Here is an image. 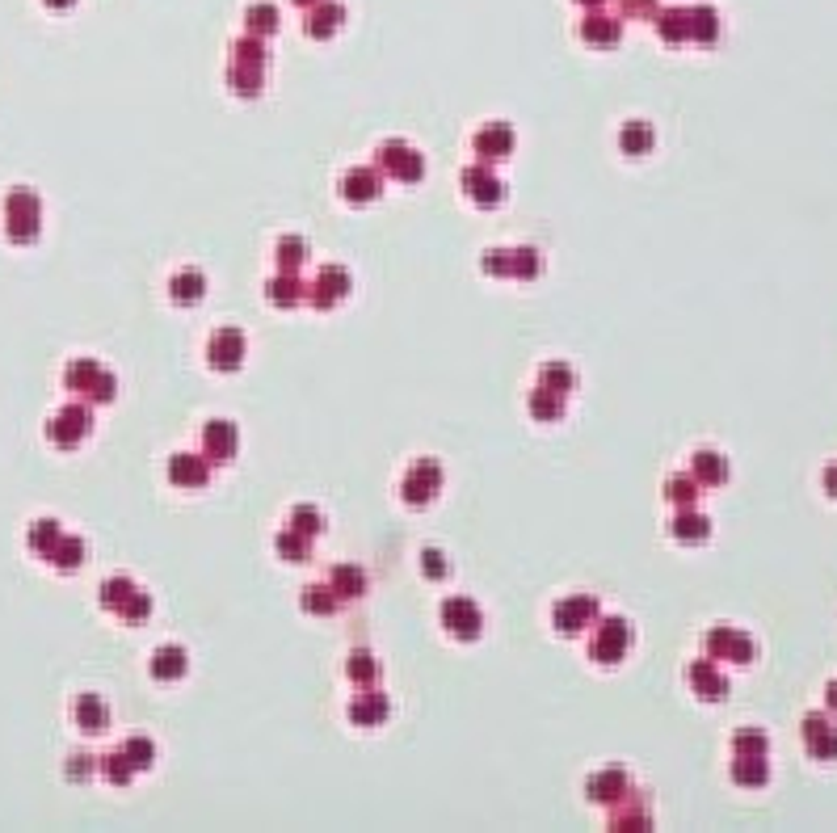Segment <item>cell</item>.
Here are the masks:
<instances>
[{
    "label": "cell",
    "instance_id": "obj_32",
    "mask_svg": "<svg viewBox=\"0 0 837 833\" xmlns=\"http://www.w3.org/2000/svg\"><path fill=\"white\" fill-rule=\"evenodd\" d=\"M329 585H333L337 598H362L366 594V573H362V568H354V564H337Z\"/></svg>",
    "mask_w": 837,
    "mask_h": 833
},
{
    "label": "cell",
    "instance_id": "obj_37",
    "mask_svg": "<svg viewBox=\"0 0 837 833\" xmlns=\"http://www.w3.org/2000/svg\"><path fill=\"white\" fill-rule=\"evenodd\" d=\"M657 30H661L665 43H686V38H690L686 9H665V13H657Z\"/></svg>",
    "mask_w": 837,
    "mask_h": 833
},
{
    "label": "cell",
    "instance_id": "obj_6",
    "mask_svg": "<svg viewBox=\"0 0 837 833\" xmlns=\"http://www.w3.org/2000/svg\"><path fill=\"white\" fill-rule=\"evenodd\" d=\"M631 623L627 619H602V627L594 632V644H589V657L598 665H619L631 648Z\"/></svg>",
    "mask_w": 837,
    "mask_h": 833
},
{
    "label": "cell",
    "instance_id": "obj_1",
    "mask_svg": "<svg viewBox=\"0 0 837 833\" xmlns=\"http://www.w3.org/2000/svg\"><path fill=\"white\" fill-rule=\"evenodd\" d=\"M5 232L17 245H30L43 232V202H38L34 190H13L5 198Z\"/></svg>",
    "mask_w": 837,
    "mask_h": 833
},
{
    "label": "cell",
    "instance_id": "obj_50",
    "mask_svg": "<svg viewBox=\"0 0 837 833\" xmlns=\"http://www.w3.org/2000/svg\"><path fill=\"white\" fill-rule=\"evenodd\" d=\"M118 615H122V619H127V623H144V619L152 615V598L144 594V589H135V594H131L127 602H122V606H118Z\"/></svg>",
    "mask_w": 837,
    "mask_h": 833
},
{
    "label": "cell",
    "instance_id": "obj_18",
    "mask_svg": "<svg viewBox=\"0 0 837 833\" xmlns=\"http://www.w3.org/2000/svg\"><path fill=\"white\" fill-rule=\"evenodd\" d=\"M383 194V177L375 169H350L341 177V198L345 202H375Z\"/></svg>",
    "mask_w": 837,
    "mask_h": 833
},
{
    "label": "cell",
    "instance_id": "obj_47",
    "mask_svg": "<svg viewBox=\"0 0 837 833\" xmlns=\"http://www.w3.org/2000/svg\"><path fill=\"white\" fill-rule=\"evenodd\" d=\"M766 749H770V741L762 728H741V733L732 737V754H766Z\"/></svg>",
    "mask_w": 837,
    "mask_h": 833
},
{
    "label": "cell",
    "instance_id": "obj_61",
    "mask_svg": "<svg viewBox=\"0 0 837 833\" xmlns=\"http://www.w3.org/2000/svg\"><path fill=\"white\" fill-rule=\"evenodd\" d=\"M303 5H308V0H303Z\"/></svg>",
    "mask_w": 837,
    "mask_h": 833
},
{
    "label": "cell",
    "instance_id": "obj_53",
    "mask_svg": "<svg viewBox=\"0 0 837 833\" xmlns=\"http://www.w3.org/2000/svg\"><path fill=\"white\" fill-rule=\"evenodd\" d=\"M480 266H484V274H501V278H509V249H488Z\"/></svg>",
    "mask_w": 837,
    "mask_h": 833
},
{
    "label": "cell",
    "instance_id": "obj_51",
    "mask_svg": "<svg viewBox=\"0 0 837 833\" xmlns=\"http://www.w3.org/2000/svg\"><path fill=\"white\" fill-rule=\"evenodd\" d=\"M350 678L362 682V686H371V682L379 678V661H375L371 653H354V657H350Z\"/></svg>",
    "mask_w": 837,
    "mask_h": 833
},
{
    "label": "cell",
    "instance_id": "obj_28",
    "mask_svg": "<svg viewBox=\"0 0 837 833\" xmlns=\"http://www.w3.org/2000/svg\"><path fill=\"white\" fill-rule=\"evenodd\" d=\"M341 17H345V9L337 5V0H320V5H312V13H308V34H312V38H329V34H337Z\"/></svg>",
    "mask_w": 837,
    "mask_h": 833
},
{
    "label": "cell",
    "instance_id": "obj_24",
    "mask_svg": "<svg viewBox=\"0 0 837 833\" xmlns=\"http://www.w3.org/2000/svg\"><path fill=\"white\" fill-rule=\"evenodd\" d=\"M673 539H678V543H703V539H711V518L699 514L694 505H682L678 518H673Z\"/></svg>",
    "mask_w": 837,
    "mask_h": 833
},
{
    "label": "cell",
    "instance_id": "obj_23",
    "mask_svg": "<svg viewBox=\"0 0 837 833\" xmlns=\"http://www.w3.org/2000/svg\"><path fill=\"white\" fill-rule=\"evenodd\" d=\"M186 669H190V657H186V648H181V644H165V648H156V653H152V678H160V682L186 678Z\"/></svg>",
    "mask_w": 837,
    "mask_h": 833
},
{
    "label": "cell",
    "instance_id": "obj_10",
    "mask_svg": "<svg viewBox=\"0 0 837 833\" xmlns=\"http://www.w3.org/2000/svg\"><path fill=\"white\" fill-rule=\"evenodd\" d=\"M89 430H93V417H89L85 404H68L64 413H55V417H51L47 438H51L55 446H76V442H85V438H89Z\"/></svg>",
    "mask_w": 837,
    "mask_h": 833
},
{
    "label": "cell",
    "instance_id": "obj_19",
    "mask_svg": "<svg viewBox=\"0 0 837 833\" xmlns=\"http://www.w3.org/2000/svg\"><path fill=\"white\" fill-rule=\"evenodd\" d=\"M387 716H392V699L379 695V690H366V695H358V699L350 703V720H354L358 728H375V724H383Z\"/></svg>",
    "mask_w": 837,
    "mask_h": 833
},
{
    "label": "cell",
    "instance_id": "obj_35",
    "mask_svg": "<svg viewBox=\"0 0 837 833\" xmlns=\"http://www.w3.org/2000/svg\"><path fill=\"white\" fill-rule=\"evenodd\" d=\"M274 552H278L282 560H291V564H303V560L312 556V539H308V535H299V531H291V526H287V531H282V535L274 539Z\"/></svg>",
    "mask_w": 837,
    "mask_h": 833
},
{
    "label": "cell",
    "instance_id": "obj_12",
    "mask_svg": "<svg viewBox=\"0 0 837 833\" xmlns=\"http://www.w3.org/2000/svg\"><path fill=\"white\" fill-rule=\"evenodd\" d=\"M202 451H207V459L211 463H228V459H236V451H240V430L232 421H207V430H202Z\"/></svg>",
    "mask_w": 837,
    "mask_h": 833
},
{
    "label": "cell",
    "instance_id": "obj_41",
    "mask_svg": "<svg viewBox=\"0 0 837 833\" xmlns=\"http://www.w3.org/2000/svg\"><path fill=\"white\" fill-rule=\"evenodd\" d=\"M135 589H139V585H135L131 577H110L106 585H101V606H106V611H118V606L127 602Z\"/></svg>",
    "mask_w": 837,
    "mask_h": 833
},
{
    "label": "cell",
    "instance_id": "obj_16",
    "mask_svg": "<svg viewBox=\"0 0 837 833\" xmlns=\"http://www.w3.org/2000/svg\"><path fill=\"white\" fill-rule=\"evenodd\" d=\"M169 480L177 489H202V484L211 480V459L207 455H173L169 459Z\"/></svg>",
    "mask_w": 837,
    "mask_h": 833
},
{
    "label": "cell",
    "instance_id": "obj_33",
    "mask_svg": "<svg viewBox=\"0 0 837 833\" xmlns=\"http://www.w3.org/2000/svg\"><path fill=\"white\" fill-rule=\"evenodd\" d=\"M652 144H657V131H652L648 123H627V127L619 131V148H623L627 156H644Z\"/></svg>",
    "mask_w": 837,
    "mask_h": 833
},
{
    "label": "cell",
    "instance_id": "obj_45",
    "mask_svg": "<svg viewBox=\"0 0 837 833\" xmlns=\"http://www.w3.org/2000/svg\"><path fill=\"white\" fill-rule=\"evenodd\" d=\"M291 531L308 535V539H316L324 531V518H320L316 505H299V510H291Z\"/></svg>",
    "mask_w": 837,
    "mask_h": 833
},
{
    "label": "cell",
    "instance_id": "obj_59",
    "mask_svg": "<svg viewBox=\"0 0 837 833\" xmlns=\"http://www.w3.org/2000/svg\"><path fill=\"white\" fill-rule=\"evenodd\" d=\"M47 5H51V9H72L76 0H47Z\"/></svg>",
    "mask_w": 837,
    "mask_h": 833
},
{
    "label": "cell",
    "instance_id": "obj_42",
    "mask_svg": "<svg viewBox=\"0 0 837 833\" xmlns=\"http://www.w3.org/2000/svg\"><path fill=\"white\" fill-rule=\"evenodd\" d=\"M303 261H308V245H303L299 236H282V240H278V266L295 274Z\"/></svg>",
    "mask_w": 837,
    "mask_h": 833
},
{
    "label": "cell",
    "instance_id": "obj_5",
    "mask_svg": "<svg viewBox=\"0 0 837 833\" xmlns=\"http://www.w3.org/2000/svg\"><path fill=\"white\" fill-rule=\"evenodd\" d=\"M442 489V463L438 459H417L400 480V497L408 505H430Z\"/></svg>",
    "mask_w": 837,
    "mask_h": 833
},
{
    "label": "cell",
    "instance_id": "obj_15",
    "mask_svg": "<svg viewBox=\"0 0 837 833\" xmlns=\"http://www.w3.org/2000/svg\"><path fill=\"white\" fill-rule=\"evenodd\" d=\"M472 148H476V156L484 160V165H493V160H505L509 152H514V127H509V123H488L484 131H476Z\"/></svg>",
    "mask_w": 837,
    "mask_h": 833
},
{
    "label": "cell",
    "instance_id": "obj_52",
    "mask_svg": "<svg viewBox=\"0 0 837 833\" xmlns=\"http://www.w3.org/2000/svg\"><path fill=\"white\" fill-rule=\"evenodd\" d=\"M421 573L434 577V581H442L446 573H451V564H446V556L438 552V547H425V552H421Z\"/></svg>",
    "mask_w": 837,
    "mask_h": 833
},
{
    "label": "cell",
    "instance_id": "obj_2",
    "mask_svg": "<svg viewBox=\"0 0 837 833\" xmlns=\"http://www.w3.org/2000/svg\"><path fill=\"white\" fill-rule=\"evenodd\" d=\"M64 383H68V392H80V396H89L97 404L114 400V392H118V379L101 367L97 358H76L72 367L64 371Z\"/></svg>",
    "mask_w": 837,
    "mask_h": 833
},
{
    "label": "cell",
    "instance_id": "obj_34",
    "mask_svg": "<svg viewBox=\"0 0 837 833\" xmlns=\"http://www.w3.org/2000/svg\"><path fill=\"white\" fill-rule=\"evenodd\" d=\"M573 383H577V371L568 367V362H543V371H539V388L547 392H573Z\"/></svg>",
    "mask_w": 837,
    "mask_h": 833
},
{
    "label": "cell",
    "instance_id": "obj_3",
    "mask_svg": "<svg viewBox=\"0 0 837 833\" xmlns=\"http://www.w3.org/2000/svg\"><path fill=\"white\" fill-rule=\"evenodd\" d=\"M703 648H707L711 661H732V665H753V657H758V648H753V636L741 632V627H728V623L711 627L707 640H703Z\"/></svg>",
    "mask_w": 837,
    "mask_h": 833
},
{
    "label": "cell",
    "instance_id": "obj_27",
    "mask_svg": "<svg viewBox=\"0 0 837 833\" xmlns=\"http://www.w3.org/2000/svg\"><path fill=\"white\" fill-rule=\"evenodd\" d=\"M303 282H299V274H291V270H282L278 278H270V287H265V295H270V303L274 308H295V303L303 299Z\"/></svg>",
    "mask_w": 837,
    "mask_h": 833
},
{
    "label": "cell",
    "instance_id": "obj_31",
    "mask_svg": "<svg viewBox=\"0 0 837 833\" xmlns=\"http://www.w3.org/2000/svg\"><path fill=\"white\" fill-rule=\"evenodd\" d=\"M169 291H173V303H181V308H186V303H198L202 295H207V278H202L198 270H181L169 282Z\"/></svg>",
    "mask_w": 837,
    "mask_h": 833
},
{
    "label": "cell",
    "instance_id": "obj_11",
    "mask_svg": "<svg viewBox=\"0 0 837 833\" xmlns=\"http://www.w3.org/2000/svg\"><path fill=\"white\" fill-rule=\"evenodd\" d=\"M207 362L215 371H240L244 362V333L240 329H215L207 341Z\"/></svg>",
    "mask_w": 837,
    "mask_h": 833
},
{
    "label": "cell",
    "instance_id": "obj_14",
    "mask_svg": "<svg viewBox=\"0 0 837 833\" xmlns=\"http://www.w3.org/2000/svg\"><path fill=\"white\" fill-rule=\"evenodd\" d=\"M686 678H690V686H694V695H699V699H707V703H720V699H728V678L720 674V669H716V661H711V657H703V661H690Z\"/></svg>",
    "mask_w": 837,
    "mask_h": 833
},
{
    "label": "cell",
    "instance_id": "obj_9",
    "mask_svg": "<svg viewBox=\"0 0 837 833\" xmlns=\"http://www.w3.org/2000/svg\"><path fill=\"white\" fill-rule=\"evenodd\" d=\"M800 737H804V749H808L816 762H833L837 758V724L829 716H821V711L804 716Z\"/></svg>",
    "mask_w": 837,
    "mask_h": 833
},
{
    "label": "cell",
    "instance_id": "obj_30",
    "mask_svg": "<svg viewBox=\"0 0 837 833\" xmlns=\"http://www.w3.org/2000/svg\"><path fill=\"white\" fill-rule=\"evenodd\" d=\"M47 560L55 568H64V573H72V568L85 564V539H76V535H59L55 547L47 552Z\"/></svg>",
    "mask_w": 837,
    "mask_h": 833
},
{
    "label": "cell",
    "instance_id": "obj_22",
    "mask_svg": "<svg viewBox=\"0 0 837 833\" xmlns=\"http://www.w3.org/2000/svg\"><path fill=\"white\" fill-rule=\"evenodd\" d=\"M690 476L699 484H707V489H716V484L728 480V459L720 451H707V446H703V451L690 455Z\"/></svg>",
    "mask_w": 837,
    "mask_h": 833
},
{
    "label": "cell",
    "instance_id": "obj_38",
    "mask_svg": "<svg viewBox=\"0 0 837 833\" xmlns=\"http://www.w3.org/2000/svg\"><path fill=\"white\" fill-rule=\"evenodd\" d=\"M543 257L539 249H509V278H539Z\"/></svg>",
    "mask_w": 837,
    "mask_h": 833
},
{
    "label": "cell",
    "instance_id": "obj_60",
    "mask_svg": "<svg viewBox=\"0 0 837 833\" xmlns=\"http://www.w3.org/2000/svg\"><path fill=\"white\" fill-rule=\"evenodd\" d=\"M581 5H598V0H581Z\"/></svg>",
    "mask_w": 837,
    "mask_h": 833
},
{
    "label": "cell",
    "instance_id": "obj_8",
    "mask_svg": "<svg viewBox=\"0 0 837 833\" xmlns=\"http://www.w3.org/2000/svg\"><path fill=\"white\" fill-rule=\"evenodd\" d=\"M594 619H598V598L594 594H573V598L556 602V611H551V623H556V632H564V636L585 632Z\"/></svg>",
    "mask_w": 837,
    "mask_h": 833
},
{
    "label": "cell",
    "instance_id": "obj_13",
    "mask_svg": "<svg viewBox=\"0 0 837 833\" xmlns=\"http://www.w3.org/2000/svg\"><path fill=\"white\" fill-rule=\"evenodd\" d=\"M463 190H467V198H472L476 207H497V202L505 198V186L497 181V173L484 165V160L463 173Z\"/></svg>",
    "mask_w": 837,
    "mask_h": 833
},
{
    "label": "cell",
    "instance_id": "obj_40",
    "mask_svg": "<svg viewBox=\"0 0 837 833\" xmlns=\"http://www.w3.org/2000/svg\"><path fill=\"white\" fill-rule=\"evenodd\" d=\"M101 775H106L114 787H127L135 779V766L127 762V754H122V749H114V754L101 758Z\"/></svg>",
    "mask_w": 837,
    "mask_h": 833
},
{
    "label": "cell",
    "instance_id": "obj_46",
    "mask_svg": "<svg viewBox=\"0 0 837 833\" xmlns=\"http://www.w3.org/2000/svg\"><path fill=\"white\" fill-rule=\"evenodd\" d=\"M122 754H127V762L135 770H148L156 762V745L148 737H131V741H122Z\"/></svg>",
    "mask_w": 837,
    "mask_h": 833
},
{
    "label": "cell",
    "instance_id": "obj_4",
    "mask_svg": "<svg viewBox=\"0 0 837 833\" xmlns=\"http://www.w3.org/2000/svg\"><path fill=\"white\" fill-rule=\"evenodd\" d=\"M379 169L392 173L396 181H404V186H417V181L425 177V156L417 148H408L404 139H387V144L379 148Z\"/></svg>",
    "mask_w": 837,
    "mask_h": 833
},
{
    "label": "cell",
    "instance_id": "obj_26",
    "mask_svg": "<svg viewBox=\"0 0 837 833\" xmlns=\"http://www.w3.org/2000/svg\"><path fill=\"white\" fill-rule=\"evenodd\" d=\"M619 34H623V26L615 22V17H606V13H589L585 26H581V38H585V43H594V47H615Z\"/></svg>",
    "mask_w": 837,
    "mask_h": 833
},
{
    "label": "cell",
    "instance_id": "obj_20",
    "mask_svg": "<svg viewBox=\"0 0 837 833\" xmlns=\"http://www.w3.org/2000/svg\"><path fill=\"white\" fill-rule=\"evenodd\" d=\"M72 716H76V728L80 733H106L110 728V707L101 695H80L76 707H72Z\"/></svg>",
    "mask_w": 837,
    "mask_h": 833
},
{
    "label": "cell",
    "instance_id": "obj_57",
    "mask_svg": "<svg viewBox=\"0 0 837 833\" xmlns=\"http://www.w3.org/2000/svg\"><path fill=\"white\" fill-rule=\"evenodd\" d=\"M652 5H657V0H623V9H627V13H648Z\"/></svg>",
    "mask_w": 837,
    "mask_h": 833
},
{
    "label": "cell",
    "instance_id": "obj_36",
    "mask_svg": "<svg viewBox=\"0 0 837 833\" xmlns=\"http://www.w3.org/2000/svg\"><path fill=\"white\" fill-rule=\"evenodd\" d=\"M299 602H303V611H308V615H333L341 598L333 594V585H308Z\"/></svg>",
    "mask_w": 837,
    "mask_h": 833
},
{
    "label": "cell",
    "instance_id": "obj_49",
    "mask_svg": "<svg viewBox=\"0 0 837 833\" xmlns=\"http://www.w3.org/2000/svg\"><path fill=\"white\" fill-rule=\"evenodd\" d=\"M244 17H249V34H274L278 30V9L274 5H253Z\"/></svg>",
    "mask_w": 837,
    "mask_h": 833
},
{
    "label": "cell",
    "instance_id": "obj_39",
    "mask_svg": "<svg viewBox=\"0 0 837 833\" xmlns=\"http://www.w3.org/2000/svg\"><path fill=\"white\" fill-rule=\"evenodd\" d=\"M228 80H232V89H236L240 97H257V93H261V68H257V64H232Z\"/></svg>",
    "mask_w": 837,
    "mask_h": 833
},
{
    "label": "cell",
    "instance_id": "obj_56",
    "mask_svg": "<svg viewBox=\"0 0 837 833\" xmlns=\"http://www.w3.org/2000/svg\"><path fill=\"white\" fill-rule=\"evenodd\" d=\"M821 484H825V493L837 501V463H829L825 472H821Z\"/></svg>",
    "mask_w": 837,
    "mask_h": 833
},
{
    "label": "cell",
    "instance_id": "obj_7",
    "mask_svg": "<svg viewBox=\"0 0 837 833\" xmlns=\"http://www.w3.org/2000/svg\"><path fill=\"white\" fill-rule=\"evenodd\" d=\"M442 627L455 640H480V632H484V611H480L472 598L455 594V598L442 602Z\"/></svg>",
    "mask_w": 837,
    "mask_h": 833
},
{
    "label": "cell",
    "instance_id": "obj_43",
    "mask_svg": "<svg viewBox=\"0 0 837 833\" xmlns=\"http://www.w3.org/2000/svg\"><path fill=\"white\" fill-rule=\"evenodd\" d=\"M699 489H703V484L686 472V476H669L665 497H669V501H678V505H694V501H699Z\"/></svg>",
    "mask_w": 837,
    "mask_h": 833
},
{
    "label": "cell",
    "instance_id": "obj_48",
    "mask_svg": "<svg viewBox=\"0 0 837 833\" xmlns=\"http://www.w3.org/2000/svg\"><path fill=\"white\" fill-rule=\"evenodd\" d=\"M59 535H64V531H59V522L43 518V522H34V531H30V547H34L38 556H47L51 547H55V539H59Z\"/></svg>",
    "mask_w": 837,
    "mask_h": 833
},
{
    "label": "cell",
    "instance_id": "obj_21",
    "mask_svg": "<svg viewBox=\"0 0 837 833\" xmlns=\"http://www.w3.org/2000/svg\"><path fill=\"white\" fill-rule=\"evenodd\" d=\"M585 791H589V800H598V804H619V800H627L631 779L623 775V770H602V775H594L585 783Z\"/></svg>",
    "mask_w": 837,
    "mask_h": 833
},
{
    "label": "cell",
    "instance_id": "obj_25",
    "mask_svg": "<svg viewBox=\"0 0 837 833\" xmlns=\"http://www.w3.org/2000/svg\"><path fill=\"white\" fill-rule=\"evenodd\" d=\"M732 783H741V787H766L770 783V762H766V754H737V762H732Z\"/></svg>",
    "mask_w": 837,
    "mask_h": 833
},
{
    "label": "cell",
    "instance_id": "obj_17",
    "mask_svg": "<svg viewBox=\"0 0 837 833\" xmlns=\"http://www.w3.org/2000/svg\"><path fill=\"white\" fill-rule=\"evenodd\" d=\"M350 291H354L350 270H341V266H324V270H320V278H316V287H312V303H316V308H333V303H341Z\"/></svg>",
    "mask_w": 837,
    "mask_h": 833
},
{
    "label": "cell",
    "instance_id": "obj_44",
    "mask_svg": "<svg viewBox=\"0 0 837 833\" xmlns=\"http://www.w3.org/2000/svg\"><path fill=\"white\" fill-rule=\"evenodd\" d=\"M530 413H535L539 421H556V417L564 413V396H560V392L539 388L535 396H530Z\"/></svg>",
    "mask_w": 837,
    "mask_h": 833
},
{
    "label": "cell",
    "instance_id": "obj_29",
    "mask_svg": "<svg viewBox=\"0 0 837 833\" xmlns=\"http://www.w3.org/2000/svg\"><path fill=\"white\" fill-rule=\"evenodd\" d=\"M686 26H690L694 43H716V38H720V13L707 9V5L686 9Z\"/></svg>",
    "mask_w": 837,
    "mask_h": 833
},
{
    "label": "cell",
    "instance_id": "obj_58",
    "mask_svg": "<svg viewBox=\"0 0 837 833\" xmlns=\"http://www.w3.org/2000/svg\"><path fill=\"white\" fill-rule=\"evenodd\" d=\"M825 703H829V711H837V678L825 686Z\"/></svg>",
    "mask_w": 837,
    "mask_h": 833
},
{
    "label": "cell",
    "instance_id": "obj_54",
    "mask_svg": "<svg viewBox=\"0 0 837 833\" xmlns=\"http://www.w3.org/2000/svg\"><path fill=\"white\" fill-rule=\"evenodd\" d=\"M610 825H615V829H627V825L648 829V812H644V808H631V812H627V808H619L615 817H610Z\"/></svg>",
    "mask_w": 837,
    "mask_h": 833
},
{
    "label": "cell",
    "instance_id": "obj_55",
    "mask_svg": "<svg viewBox=\"0 0 837 833\" xmlns=\"http://www.w3.org/2000/svg\"><path fill=\"white\" fill-rule=\"evenodd\" d=\"M93 766H97V758H89V754H72L68 758V779H89L93 775Z\"/></svg>",
    "mask_w": 837,
    "mask_h": 833
}]
</instances>
